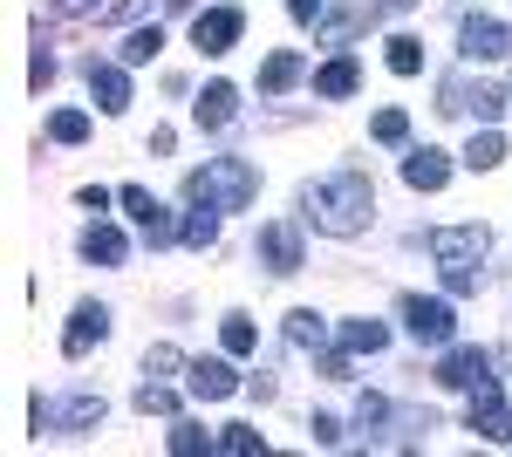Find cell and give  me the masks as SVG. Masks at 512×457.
<instances>
[{
	"label": "cell",
	"instance_id": "cell-1",
	"mask_svg": "<svg viewBox=\"0 0 512 457\" xmlns=\"http://www.w3.org/2000/svg\"><path fill=\"white\" fill-rule=\"evenodd\" d=\"M369 212H376V185L362 171H342V178H321V185L301 191V219L328 239H355L369 226Z\"/></svg>",
	"mask_w": 512,
	"mask_h": 457
},
{
	"label": "cell",
	"instance_id": "cell-2",
	"mask_svg": "<svg viewBox=\"0 0 512 457\" xmlns=\"http://www.w3.org/2000/svg\"><path fill=\"white\" fill-rule=\"evenodd\" d=\"M185 198H192V205H212V212H246V205L260 198V171H253L246 157H212L205 171L185 178Z\"/></svg>",
	"mask_w": 512,
	"mask_h": 457
},
{
	"label": "cell",
	"instance_id": "cell-3",
	"mask_svg": "<svg viewBox=\"0 0 512 457\" xmlns=\"http://www.w3.org/2000/svg\"><path fill=\"white\" fill-rule=\"evenodd\" d=\"M485 246H492V232L485 226H437L431 232V253H437V267H444V287L451 294H472L478 287V260H485Z\"/></svg>",
	"mask_w": 512,
	"mask_h": 457
},
{
	"label": "cell",
	"instance_id": "cell-4",
	"mask_svg": "<svg viewBox=\"0 0 512 457\" xmlns=\"http://www.w3.org/2000/svg\"><path fill=\"white\" fill-rule=\"evenodd\" d=\"M437 110H444V116H478V123H492V116L506 110V96H499L492 82L444 76V89H437Z\"/></svg>",
	"mask_w": 512,
	"mask_h": 457
},
{
	"label": "cell",
	"instance_id": "cell-5",
	"mask_svg": "<svg viewBox=\"0 0 512 457\" xmlns=\"http://www.w3.org/2000/svg\"><path fill=\"white\" fill-rule=\"evenodd\" d=\"M465 423H472L485 444H512V403H506V389H499V382H478Z\"/></svg>",
	"mask_w": 512,
	"mask_h": 457
},
{
	"label": "cell",
	"instance_id": "cell-6",
	"mask_svg": "<svg viewBox=\"0 0 512 457\" xmlns=\"http://www.w3.org/2000/svg\"><path fill=\"white\" fill-rule=\"evenodd\" d=\"M403 328L424 348H451V301H424V294H403Z\"/></svg>",
	"mask_w": 512,
	"mask_h": 457
},
{
	"label": "cell",
	"instance_id": "cell-7",
	"mask_svg": "<svg viewBox=\"0 0 512 457\" xmlns=\"http://www.w3.org/2000/svg\"><path fill=\"white\" fill-rule=\"evenodd\" d=\"M117 198H123V212L137 219V232H144L151 246H171V239H178V226H171V212H164V205H158V198H151L144 185H123Z\"/></svg>",
	"mask_w": 512,
	"mask_h": 457
},
{
	"label": "cell",
	"instance_id": "cell-8",
	"mask_svg": "<svg viewBox=\"0 0 512 457\" xmlns=\"http://www.w3.org/2000/svg\"><path fill=\"white\" fill-rule=\"evenodd\" d=\"M437 382H444V389H478V382H492V355H485V348H444Z\"/></svg>",
	"mask_w": 512,
	"mask_h": 457
},
{
	"label": "cell",
	"instance_id": "cell-9",
	"mask_svg": "<svg viewBox=\"0 0 512 457\" xmlns=\"http://www.w3.org/2000/svg\"><path fill=\"white\" fill-rule=\"evenodd\" d=\"M239 28H246V14H239V7H205V14L192 21V41L205 48V55H226V48L239 41Z\"/></svg>",
	"mask_w": 512,
	"mask_h": 457
},
{
	"label": "cell",
	"instance_id": "cell-10",
	"mask_svg": "<svg viewBox=\"0 0 512 457\" xmlns=\"http://www.w3.org/2000/svg\"><path fill=\"white\" fill-rule=\"evenodd\" d=\"M185 389H192L198 403H226L233 389H246V382L233 376V362H219V355H212V362H185Z\"/></svg>",
	"mask_w": 512,
	"mask_h": 457
},
{
	"label": "cell",
	"instance_id": "cell-11",
	"mask_svg": "<svg viewBox=\"0 0 512 457\" xmlns=\"http://www.w3.org/2000/svg\"><path fill=\"white\" fill-rule=\"evenodd\" d=\"M458 48H465V62H499V55H506V28H499V21H485V14H465Z\"/></svg>",
	"mask_w": 512,
	"mask_h": 457
},
{
	"label": "cell",
	"instance_id": "cell-12",
	"mask_svg": "<svg viewBox=\"0 0 512 457\" xmlns=\"http://www.w3.org/2000/svg\"><path fill=\"white\" fill-rule=\"evenodd\" d=\"M110 335V307L103 301H82L69 314V335H62V355H89V342H103Z\"/></svg>",
	"mask_w": 512,
	"mask_h": 457
},
{
	"label": "cell",
	"instance_id": "cell-13",
	"mask_svg": "<svg viewBox=\"0 0 512 457\" xmlns=\"http://www.w3.org/2000/svg\"><path fill=\"white\" fill-rule=\"evenodd\" d=\"M89 96H96V110L123 116L130 110V76H123L117 62H89Z\"/></svg>",
	"mask_w": 512,
	"mask_h": 457
},
{
	"label": "cell",
	"instance_id": "cell-14",
	"mask_svg": "<svg viewBox=\"0 0 512 457\" xmlns=\"http://www.w3.org/2000/svg\"><path fill=\"white\" fill-rule=\"evenodd\" d=\"M444 178H451V157L431 151V144H417V151L403 157V185L410 191H444Z\"/></svg>",
	"mask_w": 512,
	"mask_h": 457
},
{
	"label": "cell",
	"instance_id": "cell-15",
	"mask_svg": "<svg viewBox=\"0 0 512 457\" xmlns=\"http://www.w3.org/2000/svg\"><path fill=\"white\" fill-rule=\"evenodd\" d=\"M260 260H267V273H301V232L260 226Z\"/></svg>",
	"mask_w": 512,
	"mask_h": 457
},
{
	"label": "cell",
	"instance_id": "cell-16",
	"mask_svg": "<svg viewBox=\"0 0 512 457\" xmlns=\"http://www.w3.org/2000/svg\"><path fill=\"white\" fill-rule=\"evenodd\" d=\"M192 116H198V130H226L239 116V89L233 82H205V96L192 103Z\"/></svg>",
	"mask_w": 512,
	"mask_h": 457
},
{
	"label": "cell",
	"instance_id": "cell-17",
	"mask_svg": "<svg viewBox=\"0 0 512 457\" xmlns=\"http://www.w3.org/2000/svg\"><path fill=\"white\" fill-rule=\"evenodd\" d=\"M362 89V69H355V55H335L328 69L315 76V96H328V103H342V96H355Z\"/></svg>",
	"mask_w": 512,
	"mask_h": 457
},
{
	"label": "cell",
	"instance_id": "cell-18",
	"mask_svg": "<svg viewBox=\"0 0 512 457\" xmlns=\"http://www.w3.org/2000/svg\"><path fill=\"white\" fill-rule=\"evenodd\" d=\"M123 253H130V246H123V232H117V226H89V232H82V260L123 267Z\"/></svg>",
	"mask_w": 512,
	"mask_h": 457
},
{
	"label": "cell",
	"instance_id": "cell-19",
	"mask_svg": "<svg viewBox=\"0 0 512 457\" xmlns=\"http://www.w3.org/2000/svg\"><path fill=\"white\" fill-rule=\"evenodd\" d=\"M294 82H301V55H294V48H280V55H267V62H260V89H267V96L294 89Z\"/></svg>",
	"mask_w": 512,
	"mask_h": 457
},
{
	"label": "cell",
	"instance_id": "cell-20",
	"mask_svg": "<svg viewBox=\"0 0 512 457\" xmlns=\"http://www.w3.org/2000/svg\"><path fill=\"white\" fill-rule=\"evenodd\" d=\"M287 342L294 348H321L328 342V321H321L315 307H294V314H287Z\"/></svg>",
	"mask_w": 512,
	"mask_h": 457
},
{
	"label": "cell",
	"instance_id": "cell-21",
	"mask_svg": "<svg viewBox=\"0 0 512 457\" xmlns=\"http://www.w3.org/2000/svg\"><path fill=\"white\" fill-rule=\"evenodd\" d=\"M465 164H472V171H499V164H506V137H499V130H478L472 144H465Z\"/></svg>",
	"mask_w": 512,
	"mask_h": 457
},
{
	"label": "cell",
	"instance_id": "cell-22",
	"mask_svg": "<svg viewBox=\"0 0 512 457\" xmlns=\"http://www.w3.org/2000/svg\"><path fill=\"white\" fill-rule=\"evenodd\" d=\"M342 348H349V355H376V348H390V328H383V321H349V328H342Z\"/></svg>",
	"mask_w": 512,
	"mask_h": 457
},
{
	"label": "cell",
	"instance_id": "cell-23",
	"mask_svg": "<svg viewBox=\"0 0 512 457\" xmlns=\"http://www.w3.org/2000/svg\"><path fill=\"white\" fill-rule=\"evenodd\" d=\"M178 239H185V246H198V253H205V246H219V212H212V205H198L192 219L178 226Z\"/></svg>",
	"mask_w": 512,
	"mask_h": 457
},
{
	"label": "cell",
	"instance_id": "cell-24",
	"mask_svg": "<svg viewBox=\"0 0 512 457\" xmlns=\"http://www.w3.org/2000/svg\"><path fill=\"white\" fill-rule=\"evenodd\" d=\"M219 451L226 457H253V451H267V437H260L253 423H226V430H219Z\"/></svg>",
	"mask_w": 512,
	"mask_h": 457
},
{
	"label": "cell",
	"instance_id": "cell-25",
	"mask_svg": "<svg viewBox=\"0 0 512 457\" xmlns=\"http://www.w3.org/2000/svg\"><path fill=\"white\" fill-rule=\"evenodd\" d=\"M219 342H226V355H253L260 335H253V321H246V314H226V321H219Z\"/></svg>",
	"mask_w": 512,
	"mask_h": 457
},
{
	"label": "cell",
	"instance_id": "cell-26",
	"mask_svg": "<svg viewBox=\"0 0 512 457\" xmlns=\"http://www.w3.org/2000/svg\"><path fill=\"white\" fill-rule=\"evenodd\" d=\"M158 48H164V35H158V28H130V35H123V62L137 69V62H151Z\"/></svg>",
	"mask_w": 512,
	"mask_h": 457
},
{
	"label": "cell",
	"instance_id": "cell-27",
	"mask_svg": "<svg viewBox=\"0 0 512 457\" xmlns=\"http://www.w3.org/2000/svg\"><path fill=\"white\" fill-rule=\"evenodd\" d=\"M48 137H55V144H82V137H89V116L82 110H55L48 116Z\"/></svg>",
	"mask_w": 512,
	"mask_h": 457
},
{
	"label": "cell",
	"instance_id": "cell-28",
	"mask_svg": "<svg viewBox=\"0 0 512 457\" xmlns=\"http://www.w3.org/2000/svg\"><path fill=\"white\" fill-rule=\"evenodd\" d=\"M198 451H219V437H205L198 423H178L171 430V457H198Z\"/></svg>",
	"mask_w": 512,
	"mask_h": 457
},
{
	"label": "cell",
	"instance_id": "cell-29",
	"mask_svg": "<svg viewBox=\"0 0 512 457\" xmlns=\"http://www.w3.org/2000/svg\"><path fill=\"white\" fill-rule=\"evenodd\" d=\"M137 410H144V417H178V396H171L164 382H144V389H137Z\"/></svg>",
	"mask_w": 512,
	"mask_h": 457
},
{
	"label": "cell",
	"instance_id": "cell-30",
	"mask_svg": "<svg viewBox=\"0 0 512 457\" xmlns=\"http://www.w3.org/2000/svg\"><path fill=\"white\" fill-rule=\"evenodd\" d=\"M390 69H396V76H417V69H424V41L396 35V41H390Z\"/></svg>",
	"mask_w": 512,
	"mask_h": 457
},
{
	"label": "cell",
	"instance_id": "cell-31",
	"mask_svg": "<svg viewBox=\"0 0 512 457\" xmlns=\"http://www.w3.org/2000/svg\"><path fill=\"white\" fill-rule=\"evenodd\" d=\"M369 137H376V144H403V137H410V116H403V110H376Z\"/></svg>",
	"mask_w": 512,
	"mask_h": 457
},
{
	"label": "cell",
	"instance_id": "cell-32",
	"mask_svg": "<svg viewBox=\"0 0 512 457\" xmlns=\"http://www.w3.org/2000/svg\"><path fill=\"white\" fill-rule=\"evenodd\" d=\"M89 14L103 21V14H110V0H55V7H48V21H89Z\"/></svg>",
	"mask_w": 512,
	"mask_h": 457
},
{
	"label": "cell",
	"instance_id": "cell-33",
	"mask_svg": "<svg viewBox=\"0 0 512 457\" xmlns=\"http://www.w3.org/2000/svg\"><path fill=\"white\" fill-rule=\"evenodd\" d=\"M383 423H390V403H383V396H362V403H355V430H362V437H376Z\"/></svg>",
	"mask_w": 512,
	"mask_h": 457
},
{
	"label": "cell",
	"instance_id": "cell-34",
	"mask_svg": "<svg viewBox=\"0 0 512 457\" xmlns=\"http://www.w3.org/2000/svg\"><path fill=\"white\" fill-rule=\"evenodd\" d=\"M178 369H185V355H178L171 342H158L151 355H144V376H178Z\"/></svg>",
	"mask_w": 512,
	"mask_h": 457
},
{
	"label": "cell",
	"instance_id": "cell-35",
	"mask_svg": "<svg viewBox=\"0 0 512 457\" xmlns=\"http://www.w3.org/2000/svg\"><path fill=\"white\" fill-rule=\"evenodd\" d=\"M28 82H35V89H48V82H55V55H48V48H35V62H28Z\"/></svg>",
	"mask_w": 512,
	"mask_h": 457
},
{
	"label": "cell",
	"instance_id": "cell-36",
	"mask_svg": "<svg viewBox=\"0 0 512 457\" xmlns=\"http://www.w3.org/2000/svg\"><path fill=\"white\" fill-rule=\"evenodd\" d=\"M287 14H294V21H301V28H315L321 14H328V0H287Z\"/></svg>",
	"mask_w": 512,
	"mask_h": 457
},
{
	"label": "cell",
	"instance_id": "cell-37",
	"mask_svg": "<svg viewBox=\"0 0 512 457\" xmlns=\"http://www.w3.org/2000/svg\"><path fill=\"white\" fill-rule=\"evenodd\" d=\"M308 430H315V444H342V423H335V417H315Z\"/></svg>",
	"mask_w": 512,
	"mask_h": 457
},
{
	"label": "cell",
	"instance_id": "cell-38",
	"mask_svg": "<svg viewBox=\"0 0 512 457\" xmlns=\"http://www.w3.org/2000/svg\"><path fill=\"white\" fill-rule=\"evenodd\" d=\"M321 376H328V382H349V355H321Z\"/></svg>",
	"mask_w": 512,
	"mask_h": 457
},
{
	"label": "cell",
	"instance_id": "cell-39",
	"mask_svg": "<svg viewBox=\"0 0 512 457\" xmlns=\"http://www.w3.org/2000/svg\"><path fill=\"white\" fill-rule=\"evenodd\" d=\"M164 7H171V14H185V7H192V0H164Z\"/></svg>",
	"mask_w": 512,
	"mask_h": 457
},
{
	"label": "cell",
	"instance_id": "cell-40",
	"mask_svg": "<svg viewBox=\"0 0 512 457\" xmlns=\"http://www.w3.org/2000/svg\"><path fill=\"white\" fill-rule=\"evenodd\" d=\"M383 7H410V0H383Z\"/></svg>",
	"mask_w": 512,
	"mask_h": 457
}]
</instances>
